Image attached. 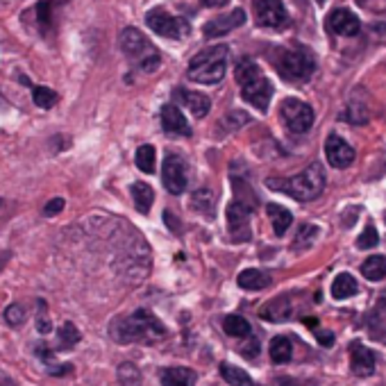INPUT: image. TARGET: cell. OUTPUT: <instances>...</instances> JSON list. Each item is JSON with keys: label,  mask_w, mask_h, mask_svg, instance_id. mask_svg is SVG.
I'll return each mask as SVG.
<instances>
[{"label": "cell", "mask_w": 386, "mask_h": 386, "mask_svg": "<svg viewBox=\"0 0 386 386\" xmlns=\"http://www.w3.org/2000/svg\"><path fill=\"white\" fill-rule=\"evenodd\" d=\"M109 334L119 343H159L166 338V327L155 313L146 309H136L130 316L116 318L109 327Z\"/></svg>", "instance_id": "cell-1"}, {"label": "cell", "mask_w": 386, "mask_h": 386, "mask_svg": "<svg viewBox=\"0 0 386 386\" xmlns=\"http://www.w3.org/2000/svg\"><path fill=\"white\" fill-rule=\"evenodd\" d=\"M237 82L241 87V96L245 102H250L252 107L259 112H266L273 98V85L268 80L262 68L257 66L250 57H243L237 64Z\"/></svg>", "instance_id": "cell-2"}, {"label": "cell", "mask_w": 386, "mask_h": 386, "mask_svg": "<svg viewBox=\"0 0 386 386\" xmlns=\"http://www.w3.org/2000/svg\"><path fill=\"white\" fill-rule=\"evenodd\" d=\"M268 186L291 195L294 200L309 203L313 198H318L325 189V171L321 163H309L305 171L289 180H268Z\"/></svg>", "instance_id": "cell-3"}, {"label": "cell", "mask_w": 386, "mask_h": 386, "mask_svg": "<svg viewBox=\"0 0 386 386\" xmlns=\"http://www.w3.org/2000/svg\"><path fill=\"white\" fill-rule=\"evenodd\" d=\"M227 45H209L200 50L186 68V77L198 85H218L227 71Z\"/></svg>", "instance_id": "cell-4"}, {"label": "cell", "mask_w": 386, "mask_h": 386, "mask_svg": "<svg viewBox=\"0 0 386 386\" xmlns=\"http://www.w3.org/2000/svg\"><path fill=\"white\" fill-rule=\"evenodd\" d=\"M275 66L286 82H307L316 71V60L305 45H296V48L279 50Z\"/></svg>", "instance_id": "cell-5"}, {"label": "cell", "mask_w": 386, "mask_h": 386, "mask_svg": "<svg viewBox=\"0 0 386 386\" xmlns=\"http://www.w3.org/2000/svg\"><path fill=\"white\" fill-rule=\"evenodd\" d=\"M119 43H121L123 53L130 57V60L139 62L141 71H146V73H153L161 62L157 48L148 41L146 34L139 32L136 28H125L119 37Z\"/></svg>", "instance_id": "cell-6"}, {"label": "cell", "mask_w": 386, "mask_h": 386, "mask_svg": "<svg viewBox=\"0 0 386 386\" xmlns=\"http://www.w3.org/2000/svg\"><path fill=\"white\" fill-rule=\"evenodd\" d=\"M146 26L163 39H184L189 34V23L168 14L166 9L155 7L146 14Z\"/></svg>", "instance_id": "cell-7"}, {"label": "cell", "mask_w": 386, "mask_h": 386, "mask_svg": "<svg viewBox=\"0 0 386 386\" xmlns=\"http://www.w3.org/2000/svg\"><path fill=\"white\" fill-rule=\"evenodd\" d=\"M279 116H282V121L289 130L296 134L309 132L313 125V109L307 102H302L298 98H286L279 104Z\"/></svg>", "instance_id": "cell-8"}, {"label": "cell", "mask_w": 386, "mask_h": 386, "mask_svg": "<svg viewBox=\"0 0 386 386\" xmlns=\"http://www.w3.org/2000/svg\"><path fill=\"white\" fill-rule=\"evenodd\" d=\"M252 14L254 23L259 28H286L291 18L282 0H252Z\"/></svg>", "instance_id": "cell-9"}, {"label": "cell", "mask_w": 386, "mask_h": 386, "mask_svg": "<svg viewBox=\"0 0 386 386\" xmlns=\"http://www.w3.org/2000/svg\"><path fill=\"white\" fill-rule=\"evenodd\" d=\"M161 178H163V186H166L168 193H173V195L184 193L186 184H189V175H186V161L180 155L168 153L166 157H163Z\"/></svg>", "instance_id": "cell-10"}, {"label": "cell", "mask_w": 386, "mask_h": 386, "mask_svg": "<svg viewBox=\"0 0 386 386\" xmlns=\"http://www.w3.org/2000/svg\"><path fill=\"white\" fill-rule=\"evenodd\" d=\"M245 23V11L243 9H232L227 11V14H220L212 21L205 23L203 28V34L207 39H216V37H223V34L237 30L239 26H243Z\"/></svg>", "instance_id": "cell-11"}, {"label": "cell", "mask_w": 386, "mask_h": 386, "mask_svg": "<svg viewBox=\"0 0 386 386\" xmlns=\"http://www.w3.org/2000/svg\"><path fill=\"white\" fill-rule=\"evenodd\" d=\"M250 209L241 203L227 205V227L234 241H248L250 239Z\"/></svg>", "instance_id": "cell-12"}, {"label": "cell", "mask_w": 386, "mask_h": 386, "mask_svg": "<svg viewBox=\"0 0 386 386\" xmlns=\"http://www.w3.org/2000/svg\"><path fill=\"white\" fill-rule=\"evenodd\" d=\"M325 155L327 161L332 163L334 168H345L355 161V150L350 148V144L345 139H341L338 134H330L325 141Z\"/></svg>", "instance_id": "cell-13"}, {"label": "cell", "mask_w": 386, "mask_h": 386, "mask_svg": "<svg viewBox=\"0 0 386 386\" xmlns=\"http://www.w3.org/2000/svg\"><path fill=\"white\" fill-rule=\"evenodd\" d=\"M350 366L357 377H370L377 368V355L366 345L353 343L350 345Z\"/></svg>", "instance_id": "cell-14"}, {"label": "cell", "mask_w": 386, "mask_h": 386, "mask_svg": "<svg viewBox=\"0 0 386 386\" xmlns=\"http://www.w3.org/2000/svg\"><path fill=\"white\" fill-rule=\"evenodd\" d=\"M327 28L334 34H338V37H355L361 30V21L350 9L341 7V9H334L332 14L327 16Z\"/></svg>", "instance_id": "cell-15"}, {"label": "cell", "mask_w": 386, "mask_h": 386, "mask_svg": "<svg viewBox=\"0 0 386 386\" xmlns=\"http://www.w3.org/2000/svg\"><path fill=\"white\" fill-rule=\"evenodd\" d=\"M161 125H163V132H168V134H180V136H189L191 134L189 121L184 119V114L180 112L178 104H163Z\"/></svg>", "instance_id": "cell-16"}, {"label": "cell", "mask_w": 386, "mask_h": 386, "mask_svg": "<svg viewBox=\"0 0 386 386\" xmlns=\"http://www.w3.org/2000/svg\"><path fill=\"white\" fill-rule=\"evenodd\" d=\"M175 98L184 102V107L189 109L195 119H203L212 109V100H209L205 93L200 91H189V89H178L175 91Z\"/></svg>", "instance_id": "cell-17"}, {"label": "cell", "mask_w": 386, "mask_h": 386, "mask_svg": "<svg viewBox=\"0 0 386 386\" xmlns=\"http://www.w3.org/2000/svg\"><path fill=\"white\" fill-rule=\"evenodd\" d=\"M195 382H198V377L191 368L175 366V368L161 370V384L163 386H195Z\"/></svg>", "instance_id": "cell-18"}, {"label": "cell", "mask_w": 386, "mask_h": 386, "mask_svg": "<svg viewBox=\"0 0 386 386\" xmlns=\"http://www.w3.org/2000/svg\"><path fill=\"white\" fill-rule=\"evenodd\" d=\"M266 214L271 216V223H273V230L277 237H284L291 223H294V214H291L289 209H284L282 205H275V203L266 205Z\"/></svg>", "instance_id": "cell-19"}, {"label": "cell", "mask_w": 386, "mask_h": 386, "mask_svg": "<svg viewBox=\"0 0 386 386\" xmlns=\"http://www.w3.org/2000/svg\"><path fill=\"white\" fill-rule=\"evenodd\" d=\"M132 200H134V207H136L139 214H148L150 209H153V203H155L153 186L146 184V182H134L132 184Z\"/></svg>", "instance_id": "cell-20"}, {"label": "cell", "mask_w": 386, "mask_h": 386, "mask_svg": "<svg viewBox=\"0 0 386 386\" xmlns=\"http://www.w3.org/2000/svg\"><path fill=\"white\" fill-rule=\"evenodd\" d=\"M237 284L245 291H262L271 284V277L262 271H257V268H245V271L239 273Z\"/></svg>", "instance_id": "cell-21"}, {"label": "cell", "mask_w": 386, "mask_h": 386, "mask_svg": "<svg viewBox=\"0 0 386 386\" xmlns=\"http://www.w3.org/2000/svg\"><path fill=\"white\" fill-rule=\"evenodd\" d=\"M291 316V305H289V298H277V300H271L268 305L262 309V318L266 321H273V323H279V321H286Z\"/></svg>", "instance_id": "cell-22"}, {"label": "cell", "mask_w": 386, "mask_h": 386, "mask_svg": "<svg viewBox=\"0 0 386 386\" xmlns=\"http://www.w3.org/2000/svg\"><path fill=\"white\" fill-rule=\"evenodd\" d=\"M357 279L350 275V273H341V275H336L334 279V284H332V296L336 300H348V298H353L357 294Z\"/></svg>", "instance_id": "cell-23"}, {"label": "cell", "mask_w": 386, "mask_h": 386, "mask_svg": "<svg viewBox=\"0 0 386 386\" xmlns=\"http://www.w3.org/2000/svg\"><path fill=\"white\" fill-rule=\"evenodd\" d=\"M361 275H366V279H370V282H382L386 277V257H368L364 266H361Z\"/></svg>", "instance_id": "cell-24"}, {"label": "cell", "mask_w": 386, "mask_h": 386, "mask_svg": "<svg viewBox=\"0 0 386 386\" xmlns=\"http://www.w3.org/2000/svg\"><path fill=\"white\" fill-rule=\"evenodd\" d=\"M223 330H225L230 336H237V338H245V336H250V334H252L250 323L245 321L243 316H237V313L225 316V321H223Z\"/></svg>", "instance_id": "cell-25"}, {"label": "cell", "mask_w": 386, "mask_h": 386, "mask_svg": "<svg viewBox=\"0 0 386 386\" xmlns=\"http://www.w3.org/2000/svg\"><path fill=\"white\" fill-rule=\"evenodd\" d=\"M220 375L230 386H252V377L239 366H232V364H223L220 366Z\"/></svg>", "instance_id": "cell-26"}, {"label": "cell", "mask_w": 386, "mask_h": 386, "mask_svg": "<svg viewBox=\"0 0 386 386\" xmlns=\"http://www.w3.org/2000/svg\"><path fill=\"white\" fill-rule=\"evenodd\" d=\"M291 355H294V345H291V341L286 336H275L271 341V359L275 361V364H286V361L291 359Z\"/></svg>", "instance_id": "cell-27"}, {"label": "cell", "mask_w": 386, "mask_h": 386, "mask_svg": "<svg viewBox=\"0 0 386 386\" xmlns=\"http://www.w3.org/2000/svg\"><path fill=\"white\" fill-rule=\"evenodd\" d=\"M134 161H136L139 171H144V173H148V175H150V173H155V163H157V153H155V146H150V144H146V146H139Z\"/></svg>", "instance_id": "cell-28"}, {"label": "cell", "mask_w": 386, "mask_h": 386, "mask_svg": "<svg viewBox=\"0 0 386 386\" xmlns=\"http://www.w3.org/2000/svg\"><path fill=\"white\" fill-rule=\"evenodd\" d=\"M80 338H82V334L73 323H64L60 330H57V343H60V350H71Z\"/></svg>", "instance_id": "cell-29"}, {"label": "cell", "mask_w": 386, "mask_h": 386, "mask_svg": "<svg viewBox=\"0 0 386 386\" xmlns=\"http://www.w3.org/2000/svg\"><path fill=\"white\" fill-rule=\"evenodd\" d=\"M316 239H318V227L311 223H302L294 239V250H307Z\"/></svg>", "instance_id": "cell-30"}, {"label": "cell", "mask_w": 386, "mask_h": 386, "mask_svg": "<svg viewBox=\"0 0 386 386\" xmlns=\"http://www.w3.org/2000/svg\"><path fill=\"white\" fill-rule=\"evenodd\" d=\"M191 203H193V209H198V212H203L205 216L212 218L214 216V193L209 191V189H200V191H195L193 198H191Z\"/></svg>", "instance_id": "cell-31"}, {"label": "cell", "mask_w": 386, "mask_h": 386, "mask_svg": "<svg viewBox=\"0 0 386 386\" xmlns=\"http://www.w3.org/2000/svg\"><path fill=\"white\" fill-rule=\"evenodd\" d=\"M119 382L121 386H141V370L130 361H125L119 366Z\"/></svg>", "instance_id": "cell-32"}, {"label": "cell", "mask_w": 386, "mask_h": 386, "mask_svg": "<svg viewBox=\"0 0 386 386\" xmlns=\"http://www.w3.org/2000/svg\"><path fill=\"white\" fill-rule=\"evenodd\" d=\"M32 98H34V104L41 109H50L55 107V102H57V93L48 87H34L32 91Z\"/></svg>", "instance_id": "cell-33"}, {"label": "cell", "mask_w": 386, "mask_h": 386, "mask_svg": "<svg viewBox=\"0 0 386 386\" xmlns=\"http://www.w3.org/2000/svg\"><path fill=\"white\" fill-rule=\"evenodd\" d=\"M386 330V311H382V302H377V307L370 313V334L382 338Z\"/></svg>", "instance_id": "cell-34"}, {"label": "cell", "mask_w": 386, "mask_h": 386, "mask_svg": "<svg viewBox=\"0 0 386 386\" xmlns=\"http://www.w3.org/2000/svg\"><path fill=\"white\" fill-rule=\"evenodd\" d=\"M377 243H380V237H377L375 225H366V230L361 232L359 239H357V248L359 250H370V248H375Z\"/></svg>", "instance_id": "cell-35"}, {"label": "cell", "mask_w": 386, "mask_h": 386, "mask_svg": "<svg viewBox=\"0 0 386 386\" xmlns=\"http://www.w3.org/2000/svg\"><path fill=\"white\" fill-rule=\"evenodd\" d=\"M26 307L23 305H9L7 309H5V321L9 323V325H21L23 321H26Z\"/></svg>", "instance_id": "cell-36"}, {"label": "cell", "mask_w": 386, "mask_h": 386, "mask_svg": "<svg viewBox=\"0 0 386 386\" xmlns=\"http://www.w3.org/2000/svg\"><path fill=\"white\" fill-rule=\"evenodd\" d=\"M37 330L41 334H50L53 325H50V318H48V311H45V302L41 300L39 302V311H37Z\"/></svg>", "instance_id": "cell-37"}, {"label": "cell", "mask_w": 386, "mask_h": 386, "mask_svg": "<svg viewBox=\"0 0 386 386\" xmlns=\"http://www.w3.org/2000/svg\"><path fill=\"white\" fill-rule=\"evenodd\" d=\"M50 7H53L50 0H41V3L37 5V16L45 28L50 26Z\"/></svg>", "instance_id": "cell-38"}, {"label": "cell", "mask_w": 386, "mask_h": 386, "mask_svg": "<svg viewBox=\"0 0 386 386\" xmlns=\"http://www.w3.org/2000/svg\"><path fill=\"white\" fill-rule=\"evenodd\" d=\"M64 209V198H53V200L43 207V214L45 216H55V214H60Z\"/></svg>", "instance_id": "cell-39"}, {"label": "cell", "mask_w": 386, "mask_h": 386, "mask_svg": "<svg viewBox=\"0 0 386 386\" xmlns=\"http://www.w3.org/2000/svg\"><path fill=\"white\" fill-rule=\"evenodd\" d=\"M241 353L248 357V359H254L257 355H259V341H257V338H252L250 343H245V345L241 348Z\"/></svg>", "instance_id": "cell-40"}, {"label": "cell", "mask_w": 386, "mask_h": 386, "mask_svg": "<svg viewBox=\"0 0 386 386\" xmlns=\"http://www.w3.org/2000/svg\"><path fill=\"white\" fill-rule=\"evenodd\" d=\"M163 220H166V223L171 225V230L173 232H180V225H178V218H175L171 212H163Z\"/></svg>", "instance_id": "cell-41"}, {"label": "cell", "mask_w": 386, "mask_h": 386, "mask_svg": "<svg viewBox=\"0 0 386 386\" xmlns=\"http://www.w3.org/2000/svg\"><path fill=\"white\" fill-rule=\"evenodd\" d=\"M205 7H225L230 0H200Z\"/></svg>", "instance_id": "cell-42"}, {"label": "cell", "mask_w": 386, "mask_h": 386, "mask_svg": "<svg viewBox=\"0 0 386 386\" xmlns=\"http://www.w3.org/2000/svg\"><path fill=\"white\" fill-rule=\"evenodd\" d=\"M318 341H321L323 345H332L334 338H332V334H330V332H318Z\"/></svg>", "instance_id": "cell-43"}, {"label": "cell", "mask_w": 386, "mask_h": 386, "mask_svg": "<svg viewBox=\"0 0 386 386\" xmlns=\"http://www.w3.org/2000/svg\"><path fill=\"white\" fill-rule=\"evenodd\" d=\"M0 386H16V384H11V382H0Z\"/></svg>", "instance_id": "cell-44"}, {"label": "cell", "mask_w": 386, "mask_h": 386, "mask_svg": "<svg viewBox=\"0 0 386 386\" xmlns=\"http://www.w3.org/2000/svg\"><path fill=\"white\" fill-rule=\"evenodd\" d=\"M361 3H366V0H361Z\"/></svg>", "instance_id": "cell-45"}]
</instances>
